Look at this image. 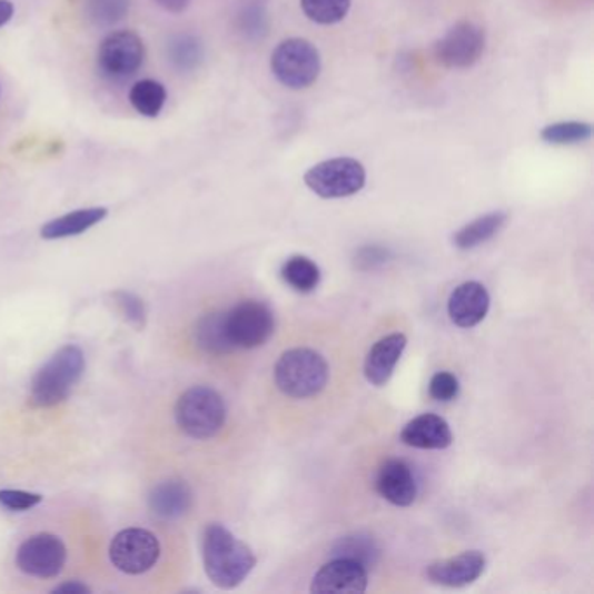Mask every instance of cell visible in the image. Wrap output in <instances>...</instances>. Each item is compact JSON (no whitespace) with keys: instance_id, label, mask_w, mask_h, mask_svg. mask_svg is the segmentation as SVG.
Listing matches in <instances>:
<instances>
[{"instance_id":"16","label":"cell","mask_w":594,"mask_h":594,"mask_svg":"<svg viewBox=\"0 0 594 594\" xmlns=\"http://www.w3.org/2000/svg\"><path fill=\"white\" fill-rule=\"evenodd\" d=\"M402 442L418 451H445L454 443V434L445 418L424 414L403 427Z\"/></svg>"},{"instance_id":"7","label":"cell","mask_w":594,"mask_h":594,"mask_svg":"<svg viewBox=\"0 0 594 594\" xmlns=\"http://www.w3.org/2000/svg\"><path fill=\"white\" fill-rule=\"evenodd\" d=\"M110 563L126 575H141L152 571L161 556V544L156 534L131 526L119 532L109 547Z\"/></svg>"},{"instance_id":"35","label":"cell","mask_w":594,"mask_h":594,"mask_svg":"<svg viewBox=\"0 0 594 594\" xmlns=\"http://www.w3.org/2000/svg\"><path fill=\"white\" fill-rule=\"evenodd\" d=\"M14 14V6L11 0H0V27H4Z\"/></svg>"},{"instance_id":"22","label":"cell","mask_w":594,"mask_h":594,"mask_svg":"<svg viewBox=\"0 0 594 594\" xmlns=\"http://www.w3.org/2000/svg\"><path fill=\"white\" fill-rule=\"evenodd\" d=\"M334 558H347L353 562L362 563L366 571L372 566L377 565L378 556H380V547L375 543V538L368 534H353L347 537H341L334 550H331Z\"/></svg>"},{"instance_id":"15","label":"cell","mask_w":594,"mask_h":594,"mask_svg":"<svg viewBox=\"0 0 594 594\" xmlns=\"http://www.w3.org/2000/svg\"><path fill=\"white\" fill-rule=\"evenodd\" d=\"M377 492L387 503L398 507H408L417 498V482H415L414 471L408 466V462L402 458H389L382 464L377 474Z\"/></svg>"},{"instance_id":"11","label":"cell","mask_w":594,"mask_h":594,"mask_svg":"<svg viewBox=\"0 0 594 594\" xmlns=\"http://www.w3.org/2000/svg\"><path fill=\"white\" fill-rule=\"evenodd\" d=\"M485 51V32L478 24L462 21L448 30L436 44V58L448 69H467L482 58Z\"/></svg>"},{"instance_id":"25","label":"cell","mask_w":594,"mask_h":594,"mask_svg":"<svg viewBox=\"0 0 594 594\" xmlns=\"http://www.w3.org/2000/svg\"><path fill=\"white\" fill-rule=\"evenodd\" d=\"M131 0H85L86 18L92 24L109 29L128 17Z\"/></svg>"},{"instance_id":"14","label":"cell","mask_w":594,"mask_h":594,"mask_svg":"<svg viewBox=\"0 0 594 594\" xmlns=\"http://www.w3.org/2000/svg\"><path fill=\"white\" fill-rule=\"evenodd\" d=\"M491 309V295L478 281L462 283L452 291L448 316L458 328H474L486 318Z\"/></svg>"},{"instance_id":"3","label":"cell","mask_w":594,"mask_h":594,"mask_svg":"<svg viewBox=\"0 0 594 594\" xmlns=\"http://www.w3.org/2000/svg\"><path fill=\"white\" fill-rule=\"evenodd\" d=\"M329 378V366L321 354L307 347H297L281 354L274 368L277 389L294 399L318 396Z\"/></svg>"},{"instance_id":"34","label":"cell","mask_w":594,"mask_h":594,"mask_svg":"<svg viewBox=\"0 0 594 594\" xmlns=\"http://www.w3.org/2000/svg\"><path fill=\"white\" fill-rule=\"evenodd\" d=\"M55 593L82 594L91 593V590H89L86 584L79 583V581H69V583H63L60 584V586L55 587Z\"/></svg>"},{"instance_id":"32","label":"cell","mask_w":594,"mask_h":594,"mask_svg":"<svg viewBox=\"0 0 594 594\" xmlns=\"http://www.w3.org/2000/svg\"><path fill=\"white\" fill-rule=\"evenodd\" d=\"M42 503L39 494L23 491H0V506L9 511H27Z\"/></svg>"},{"instance_id":"33","label":"cell","mask_w":594,"mask_h":594,"mask_svg":"<svg viewBox=\"0 0 594 594\" xmlns=\"http://www.w3.org/2000/svg\"><path fill=\"white\" fill-rule=\"evenodd\" d=\"M156 2L157 6H161L165 11L175 12V14L184 12L190 4V0H156Z\"/></svg>"},{"instance_id":"4","label":"cell","mask_w":594,"mask_h":594,"mask_svg":"<svg viewBox=\"0 0 594 594\" xmlns=\"http://www.w3.org/2000/svg\"><path fill=\"white\" fill-rule=\"evenodd\" d=\"M175 418L190 438H214L226 426V402L214 387L194 386L178 398Z\"/></svg>"},{"instance_id":"27","label":"cell","mask_w":594,"mask_h":594,"mask_svg":"<svg viewBox=\"0 0 594 594\" xmlns=\"http://www.w3.org/2000/svg\"><path fill=\"white\" fill-rule=\"evenodd\" d=\"M353 0H300L301 11L314 23L335 24L347 17Z\"/></svg>"},{"instance_id":"23","label":"cell","mask_w":594,"mask_h":594,"mask_svg":"<svg viewBox=\"0 0 594 594\" xmlns=\"http://www.w3.org/2000/svg\"><path fill=\"white\" fill-rule=\"evenodd\" d=\"M281 277L298 294H310L321 281V270L310 258L295 255L283 264Z\"/></svg>"},{"instance_id":"6","label":"cell","mask_w":594,"mask_h":594,"mask_svg":"<svg viewBox=\"0 0 594 594\" xmlns=\"http://www.w3.org/2000/svg\"><path fill=\"white\" fill-rule=\"evenodd\" d=\"M304 181L323 199H341L358 194L365 187V166L350 157H337L313 166Z\"/></svg>"},{"instance_id":"10","label":"cell","mask_w":594,"mask_h":594,"mask_svg":"<svg viewBox=\"0 0 594 594\" xmlns=\"http://www.w3.org/2000/svg\"><path fill=\"white\" fill-rule=\"evenodd\" d=\"M145 60V44L138 33L119 30L109 33L98 49V67L105 77L122 81L135 76Z\"/></svg>"},{"instance_id":"5","label":"cell","mask_w":594,"mask_h":594,"mask_svg":"<svg viewBox=\"0 0 594 594\" xmlns=\"http://www.w3.org/2000/svg\"><path fill=\"white\" fill-rule=\"evenodd\" d=\"M270 67L277 81L286 88L306 89L321 72V58L306 39H288L274 49Z\"/></svg>"},{"instance_id":"28","label":"cell","mask_w":594,"mask_h":594,"mask_svg":"<svg viewBox=\"0 0 594 594\" xmlns=\"http://www.w3.org/2000/svg\"><path fill=\"white\" fill-rule=\"evenodd\" d=\"M593 135L591 125L586 122H558L543 129V140L551 145H575L587 141Z\"/></svg>"},{"instance_id":"29","label":"cell","mask_w":594,"mask_h":594,"mask_svg":"<svg viewBox=\"0 0 594 594\" xmlns=\"http://www.w3.org/2000/svg\"><path fill=\"white\" fill-rule=\"evenodd\" d=\"M113 300H116L117 309L121 313L122 318L135 326V328L141 329L147 323V309H145L143 300L129 291H116L113 294Z\"/></svg>"},{"instance_id":"9","label":"cell","mask_w":594,"mask_h":594,"mask_svg":"<svg viewBox=\"0 0 594 594\" xmlns=\"http://www.w3.org/2000/svg\"><path fill=\"white\" fill-rule=\"evenodd\" d=\"M69 551L63 541L55 534H36L32 537L24 538L23 543L18 546L14 563L18 571L23 572L32 578L58 577L67 565Z\"/></svg>"},{"instance_id":"30","label":"cell","mask_w":594,"mask_h":594,"mask_svg":"<svg viewBox=\"0 0 594 594\" xmlns=\"http://www.w3.org/2000/svg\"><path fill=\"white\" fill-rule=\"evenodd\" d=\"M458 389L461 386H458L457 377L451 372H438L430 378L429 394L430 398L436 399V402H452V399L457 398Z\"/></svg>"},{"instance_id":"26","label":"cell","mask_w":594,"mask_h":594,"mask_svg":"<svg viewBox=\"0 0 594 594\" xmlns=\"http://www.w3.org/2000/svg\"><path fill=\"white\" fill-rule=\"evenodd\" d=\"M169 61L178 70L189 72L199 67L202 60V44L197 37L177 36L171 39L168 46Z\"/></svg>"},{"instance_id":"24","label":"cell","mask_w":594,"mask_h":594,"mask_svg":"<svg viewBox=\"0 0 594 594\" xmlns=\"http://www.w3.org/2000/svg\"><path fill=\"white\" fill-rule=\"evenodd\" d=\"M166 97L168 95H166L165 86L152 79L138 81L129 91V101L133 105V109L145 117L159 116L165 107Z\"/></svg>"},{"instance_id":"12","label":"cell","mask_w":594,"mask_h":594,"mask_svg":"<svg viewBox=\"0 0 594 594\" xmlns=\"http://www.w3.org/2000/svg\"><path fill=\"white\" fill-rule=\"evenodd\" d=\"M486 568L482 551H466L452 558L438 560L427 565L426 577L434 586L466 587L476 583Z\"/></svg>"},{"instance_id":"17","label":"cell","mask_w":594,"mask_h":594,"mask_svg":"<svg viewBox=\"0 0 594 594\" xmlns=\"http://www.w3.org/2000/svg\"><path fill=\"white\" fill-rule=\"evenodd\" d=\"M406 349V337L403 334H390L380 338L365 359L366 380L375 387L386 386L393 377L394 369Z\"/></svg>"},{"instance_id":"2","label":"cell","mask_w":594,"mask_h":594,"mask_svg":"<svg viewBox=\"0 0 594 594\" xmlns=\"http://www.w3.org/2000/svg\"><path fill=\"white\" fill-rule=\"evenodd\" d=\"M86 358L81 347L63 346L52 354L30 382V403L36 408H52L69 398L85 375Z\"/></svg>"},{"instance_id":"20","label":"cell","mask_w":594,"mask_h":594,"mask_svg":"<svg viewBox=\"0 0 594 594\" xmlns=\"http://www.w3.org/2000/svg\"><path fill=\"white\" fill-rule=\"evenodd\" d=\"M107 215H109L107 208L77 209L72 214L48 221L41 229V237L48 241H55V239H65V237L81 236L86 230L98 226L107 218Z\"/></svg>"},{"instance_id":"8","label":"cell","mask_w":594,"mask_h":594,"mask_svg":"<svg viewBox=\"0 0 594 594\" xmlns=\"http://www.w3.org/2000/svg\"><path fill=\"white\" fill-rule=\"evenodd\" d=\"M227 331L236 349H257L276 331L273 309L260 300H242L226 313Z\"/></svg>"},{"instance_id":"31","label":"cell","mask_w":594,"mask_h":594,"mask_svg":"<svg viewBox=\"0 0 594 594\" xmlns=\"http://www.w3.org/2000/svg\"><path fill=\"white\" fill-rule=\"evenodd\" d=\"M267 27H269V21H267V14L264 9L248 8L239 17V30L246 37L257 39V37H261V33L267 32Z\"/></svg>"},{"instance_id":"19","label":"cell","mask_w":594,"mask_h":594,"mask_svg":"<svg viewBox=\"0 0 594 594\" xmlns=\"http://www.w3.org/2000/svg\"><path fill=\"white\" fill-rule=\"evenodd\" d=\"M192 335L196 346L211 356H226L236 350L227 331L226 313L205 314L194 326Z\"/></svg>"},{"instance_id":"1","label":"cell","mask_w":594,"mask_h":594,"mask_svg":"<svg viewBox=\"0 0 594 594\" xmlns=\"http://www.w3.org/2000/svg\"><path fill=\"white\" fill-rule=\"evenodd\" d=\"M202 563L206 575L220 590H234L245 583L257 565V556L226 526L211 523L202 535Z\"/></svg>"},{"instance_id":"13","label":"cell","mask_w":594,"mask_h":594,"mask_svg":"<svg viewBox=\"0 0 594 594\" xmlns=\"http://www.w3.org/2000/svg\"><path fill=\"white\" fill-rule=\"evenodd\" d=\"M368 590V571L362 563L335 558L314 575L310 591L316 594L365 593Z\"/></svg>"},{"instance_id":"18","label":"cell","mask_w":594,"mask_h":594,"mask_svg":"<svg viewBox=\"0 0 594 594\" xmlns=\"http://www.w3.org/2000/svg\"><path fill=\"white\" fill-rule=\"evenodd\" d=\"M149 507L159 519H178L192 507V491L184 482H165L154 486Z\"/></svg>"},{"instance_id":"21","label":"cell","mask_w":594,"mask_h":594,"mask_svg":"<svg viewBox=\"0 0 594 594\" xmlns=\"http://www.w3.org/2000/svg\"><path fill=\"white\" fill-rule=\"evenodd\" d=\"M507 215L503 211L483 215L467 226L462 227L454 236V245L458 249H474L491 241L506 226Z\"/></svg>"}]
</instances>
